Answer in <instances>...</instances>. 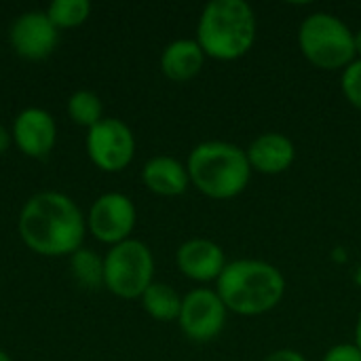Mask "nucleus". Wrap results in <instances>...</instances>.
Wrapping results in <instances>:
<instances>
[{
    "label": "nucleus",
    "mask_w": 361,
    "mask_h": 361,
    "mask_svg": "<svg viewBox=\"0 0 361 361\" xmlns=\"http://www.w3.org/2000/svg\"><path fill=\"white\" fill-rule=\"evenodd\" d=\"M102 112H104V106H102L99 95L89 89H78L68 99V114L80 127L91 129L93 125H97L104 118Z\"/></svg>",
    "instance_id": "nucleus-18"
},
{
    "label": "nucleus",
    "mask_w": 361,
    "mask_h": 361,
    "mask_svg": "<svg viewBox=\"0 0 361 361\" xmlns=\"http://www.w3.org/2000/svg\"><path fill=\"white\" fill-rule=\"evenodd\" d=\"M199 47L214 59H237L256 38V15L243 0H214L199 19Z\"/></svg>",
    "instance_id": "nucleus-3"
},
{
    "label": "nucleus",
    "mask_w": 361,
    "mask_h": 361,
    "mask_svg": "<svg viewBox=\"0 0 361 361\" xmlns=\"http://www.w3.org/2000/svg\"><path fill=\"white\" fill-rule=\"evenodd\" d=\"M23 243L40 256H72L82 247L87 220L78 205L55 190L38 192L23 205L17 222Z\"/></svg>",
    "instance_id": "nucleus-1"
},
{
    "label": "nucleus",
    "mask_w": 361,
    "mask_h": 361,
    "mask_svg": "<svg viewBox=\"0 0 361 361\" xmlns=\"http://www.w3.org/2000/svg\"><path fill=\"white\" fill-rule=\"evenodd\" d=\"M281 273L260 260H237L218 277V296L226 309L239 315H260L275 309L283 296Z\"/></svg>",
    "instance_id": "nucleus-2"
},
{
    "label": "nucleus",
    "mask_w": 361,
    "mask_h": 361,
    "mask_svg": "<svg viewBox=\"0 0 361 361\" xmlns=\"http://www.w3.org/2000/svg\"><path fill=\"white\" fill-rule=\"evenodd\" d=\"M245 154H247L250 167L262 173H281L294 163L296 150H294V144L286 135L264 133L250 146Z\"/></svg>",
    "instance_id": "nucleus-13"
},
{
    "label": "nucleus",
    "mask_w": 361,
    "mask_h": 361,
    "mask_svg": "<svg viewBox=\"0 0 361 361\" xmlns=\"http://www.w3.org/2000/svg\"><path fill=\"white\" fill-rule=\"evenodd\" d=\"M324 361H361V351L357 345H338L328 351Z\"/></svg>",
    "instance_id": "nucleus-21"
},
{
    "label": "nucleus",
    "mask_w": 361,
    "mask_h": 361,
    "mask_svg": "<svg viewBox=\"0 0 361 361\" xmlns=\"http://www.w3.org/2000/svg\"><path fill=\"white\" fill-rule=\"evenodd\" d=\"M85 144L91 163L108 173L123 171L135 154L133 131L118 118H102L89 129Z\"/></svg>",
    "instance_id": "nucleus-7"
},
{
    "label": "nucleus",
    "mask_w": 361,
    "mask_h": 361,
    "mask_svg": "<svg viewBox=\"0 0 361 361\" xmlns=\"http://www.w3.org/2000/svg\"><path fill=\"white\" fill-rule=\"evenodd\" d=\"M142 180L148 186V190L163 195V197H176L182 195L188 188V169L171 159V157H154L144 165Z\"/></svg>",
    "instance_id": "nucleus-14"
},
{
    "label": "nucleus",
    "mask_w": 361,
    "mask_h": 361,
    "mask_svg": "<svg viewBox=\"0 0 361 361\" xmlns=\"http://www.w3.org/2000/svg\"><path fill=\"white\" fill-rule=\"evenodd\" d=\"M154 260L150 250L135 239H127L104 258V286L118 298H142L152 286Z\"/></svg>",
    "instance_id": "nucleus-6"
},
{
    "label": "nucleus",
    "mask_w": 361,
    "mask_h": 361,
    "mask_svg": "<svg viewBox=\"0 0 361 361\" xmlns=\"http://www.w3.org/2000/svg\"><path fill=\"white\" fill-rule=\"evenodd\" d=\"M264 361H307L300 353H296V351H290V349H283V351H275V353H271L269 357Z\"/></svg>",
    "instance_id": "nucleus-22"
},
{
    "label": "nucleus",
    "mask_w": 361,
    "mask_h": 361,
    "mask_svg": "<svg viewBox=\"0 0 361 361\" xmlns=\"http://www.w3.org/2000/svg\"><path fill=\"white\" fill-rule=\"evenodd\" d=\"M343 91L347 95V99L361 110V59L349 63V68L345 70L343 76Z\"/></svg>",
    "instance_id": "nucleus-20"
},
{
    "label": "nucleus",
    "mask_w": 361,
    "mask_h": 361,
    "mask_svg": "<svg viewBox=\"0 0 361 361\" xmlns=\"http://www.w3.org/2000/svg\"><path fill=\"white\" fill-rule=\"evenodd\" d=\"M188 178L212 199L237 197L250 180L247 154L235 144L205 142L188 157Z\"/></svg>",
    "instance_id": "nucleus-4"
},
{
    "label": "nucleus",
    "mask_w": 361,
    "mask_h": 361,
    "mask_svg": "<svg viewBox=\"0 0 361 361\" xmlns=\"http://www.w3.org/2000/svg\"><path fill=\"white\" fill-rule=\"evenodd\" d=\"M13 142L15 146L32 159L47 157L57 140V125L51 112L44 108H25L17 114L13 123Z\"/></svg>",
    "instance_id": "nucleus-11"
},
{
    "label": "nucleus",
    "mask_w": 361,
    "mask_h": 361,
    "mask_svg": "<svg viewBox=\"0 0 361 361\" xmlns=\"http://www.w3.org/2000/svg\"><path fill=\"white\" fill-rule=\"evenodd\" d=\"M142 305L146 313L159 322H173L180 317L182 300L178 292L167 286V283H152L144 294H142Z\"/></svg>",
    "instance_id": "nucleus-16"
},
{
    "label": "nucleus",
    "mask_w": 361,
    "mask_h": 361,
    "mask_svg": "<svg viewBox=\"0 0 361 361\" xmlns=\"http://www.w3.org/2000/svg\"><path fill=\"white\" fill-rule=\"evenodd\" d=\"M355 341H357V349L361 351V315L360 322H357V330H355Z\"/></svg>",
    "instance_id": "nucleus-24"
},
{
    "label": "nucleus",
    "mask_w": 361,
    "mask_h": 361,
    "mask_svg": "<svg viewBox=\"0 0 361 361\" xmlns=\"http://www.w3.org/2000/svg\"><path fill=\"white\" fill-rule=\"evenodd\" d=\"M11 142H13V135H11V133L0 125V154H4V152L8 150Z\"/></svg>",
    "instance_id": "nucleus-23"
},
{
    "label": "nucleus",
    "mask_w": 361,
    "mask_h": 361,
    "mask_svg": "<svg viewBox=\"0 0 361 361\" xmlns=\"http://www.w3.org/2000/svg\"><path fill=\"white\" fill-rule=\"evenodd\" d=\"M205 61V53L197 40H176L161 55V70L167 78L184 82L195 78Z\"/></svg>",
    "instance_id": "nucleus-15"
},
{
    "label": "nucleus",
    "mask_w": 361,
    "mask_h": 361,
    "mask_svg": "<svg viewBox=\"0 0 361 361\" xmlns=\"http://www.w3.org/2000/svg\"><path fill=\"white\" fill-rule=\"evenodd\" d=\"M178 319L190 341L207 343L222 332L226 322V307L216 292L195 290L182 300Z\"/></svg>",
    "instance_id": "nucleus-10"
},
{
    "label": "nucleus",
    "mask_w": 361,
    "mask_h": 361,
    "mask_svg": "<svg viewBox=\"0 0 361 361\" xmlns=\"http://www.w3.org/2000/svg\"><path fill=\"white\" fill-rule=\"evenodd\" d=\"M70 269L74 279L87 288V290H95L99 286H104V260L89 247H80L78 252H74L70 256Z\"/></svg>",
    "instance_id": "nucleus-17"
},
{
    "label": "nucleus",
    "mask_w": 361,
    "mask_h": 361,
    "mask_svg": "<svg viewBox=\"0 0 361 361\" xmlns=\"http://www.w3.org/2000/svg\"><path fill=\"white\" fill-rule=\"evenodd\" d=\"M59 40V30L53 25L44 11L21 13L8 30V42L13 51L30 61H40L49 57Z\"/></svg>",
    "instance_id": "nucleus-9"
},
{
    "label": "nucleus",
    "mask_w": 361,
    "mask_h": 361,
    "mask_svg": "<svg viewBox=\"0 0 361 361\" xmlns=\"http://www.w3.org/2000/svg\"><path fill=\"white\" fill-rule=\"evenodd\" d=\"M0 361H13V360H11V357H8V355H6V353L0 349Z\"/></svg>",
    "instance_id": "nucleus-26"
},
{
    "label": "nucleus",
    "mask_w": 361,
    "mask_h": 361,
    "mask_svg": "<svg viewBox=\"0 0 361 361\" xmlns=\"http://www.w3.org/2000/svg\"><path fill=\"white\" fill-rule=\"evenodd\" d=\"M355 281H357V283H360V286H361V267H360V269H357V273H355Z\"/></svg>",
    "instance_id": "nucleus-27"
},
{
    "label": "nucleus",
    "mask_w": 361,
    "mask_h": 361,
    "mask_svg": "<svg viewBox=\"0 0 361 361\" xmlns=\"http://www.w3.org/2000/svg\"><path fill=\"white\" fill-rule=\"evenodd\" d=\"M355 53H361V30L355 34Z\"/></svg>",
    "instance_id": "nucleus-25"
},
{
    "label": "nucleus",
    "mask_w": 361,
    "mask_h": 361,
    "mask_svg": "<svg viewBox=\"0 0 361 361\" xmlns=\"http://www.w3.org/2000/svg\"><path fill=\"white\" fill-rule=\"evenodd\" d=\"M178 267L180 271L195 281H212L218 279L226 267L224 252L207 239H190L178 250Z\"/></svg>",
    "instance_id": "nucleus-12"
},
{
    "label": "nucleus",
    "mask_w": 361,
    "mask_h": 361,
    "mask_svg": "<svg viewBox=\"0 0 361 361\" xmlns=\"http://www.w3.org/2000/svg\"><path fill=\"white\" fill-rule=\"evenodd\" d=\"M53 25L57 30L78 27L85 23L91 15V2L89 0H53L49 8L44 11Z\"/></svg>",
    "instance_id": "nucleus-19"
},
{
    "label": "nucleus",
    "mask_w": 361,
    "mask_h": 361,
    "mask_svg": "<svg viewBox=\"0 0 361 361\" xmlns=\"http://www.w3.org/2000/svg\"><path fill=\"white\" fill-rule=\"evenodd\" d=\"M300 49L317 68L336 70L351 63L355 55V34L334 15L313 13L300 25Z\"/></svg>",
    "instance_id": "nucleus-5"
},
{
    "label": "nucleus",
    "mask_w": 361,
    "mask_h": 361,
    "mask_svg": "<svg viewBox=\"0 0 361 361\" xmlns=\"http://www.w3.org/2000/svg\"><path fill=\"white\" fill-rule=\"evenodd\" d=\"M135 226V205L123 192H106L89 209L87 228L108 245H118L129 239Z\"/></svg>",
    "instance_id": "nucleus-8"
}]
</instances>
